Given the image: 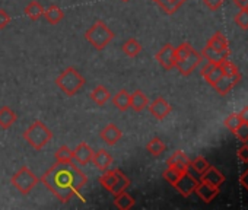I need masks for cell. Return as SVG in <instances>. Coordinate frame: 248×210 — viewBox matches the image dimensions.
<instances>
[{"instance_id":"obj_1","label":"cell","mask_w":248,"mask_h":210,"mask_svg":"<svg viewBox=\"0 0 248 210\" xmlns=\"http://www.w3.org/2000/svg\"><path fill=\"white\" fill-rule=\"evenodd\" d=\"M41 181L62 203H67L79 195L80 190L88 182V175L73 162H56L44 172Z\"/></svg>"},{"instance_id":"obj_2","label":"cell","mask_w":248,"mask_h":210,"mask_svg":"<svg viewBox=\"0 0 248 210\" xmlns=\"http://www.w3.org/2000/svg\"><path fill=\"white\" fill-rule=\"evenodd\" d=\"M203 61L199 51L190 43H183L175 48V67L183 76H190Z\"/></svg>"},{"instance_id":"obj_3","label":"cell","mask_w":248,"mask_h":210,"mask_svg":"<svg viewBox=\"0 0 248 210\" xmlns=\"http://www.w3.org/2000/svg\"><path fill=\"white\" fill-rule=\"evenodd\" d=\"M202 57L215 64H220L223 60L229 59V43L223 32H216L202 50Z\"/></svg>"},{"instance_id":"obj_4","label":"cell","mask_w":248,"mask_h":210,"mask_svg":"<svg viewBox=\"0 0 248 210\" xmlns=\"http://www.w3.org/2000/svg\"><path fill=\"white\" fill-rule=\"evenodd\" d=\"M22 137L31 148H34L35 150H41L53 140V132L41 120H35L22 133Z\"/></svg>"},{"instance_id":"obj_5","label":"cell","mask_w":248,"mask_h":210,"mask_svg":"<svg viewBox=\"0 0 248 210\" xmlns=\"http://www.w3.org/2000/svg\"><path fill=\"white\" fill-rule=\"evenodd\" d=\"M114 37H115V34H114V32L109 30V27H108L104 21H101V19L95 21V22L92 24V27L85 32L86 41H88L93 48H96L98 51L104 50V48L114 40Z\"/></svg>"},{"instance_id":"obj_6","label":"cell","mask_w":248,"mask_h":210,"mask_svg":"<svg viewBox=\"0 0 248 210\" xmlns=\"http://www.w3.org/2000/svg\"><path fill=\"white\" fill-rule=\"evenodd\" d=\"M85 83H86L85 77L72 66L56 77L57 88H60V90H63L67 96H75L83 88Z\"/></svg>"},{"instance_id":"obj_7","label":"cell","mask_w":248,"mask_h":210,"mask_svg":"<svg viewBox=\"0 0 248 210\" xmlns=\"http://www.w3.org/2000/svg\"><path fill=\"white\" fill-rule=\"evenodd\" d=\"M38 181H40L38 177L25 165L21 166L11 178L12 185L24 195H28L34 190V187L38 184Z\"/></svg>"},{"instance_id":"obj_8","label":"cell","mask_w":248,"mask_h":210,"mask_svg":"<svg viewBox=\"0 0 248 210\" xmlns=\"http://www.w3.org/2000/svg\"><path fill=\"white\" fill-rule=\"evenodd\" d=\"M241 77H242L241 73H238V75H222V77L213 85V89L220 96H225L241 82Z\"/></svg>"},{"instance_id":"obj_9","label":"cell","mask_w":248,"mask_h":210,"mask_svg":"<svg viewBox=\"0 0 248 210\" xmlns=\"http://www.w3.org/2000/svg\"><path fill=\"white\" fill-rule=\"evenodd\" d=\"M156 60L165 70L175 69V47L172 44H165L156 53Z\"/></svg>"},{"instance_id":"obj_10","label":"cell","mask_w":248,"mask_h":210,"mask_svg":"<svg viewBox=\"0 0 248 210\" xmlns=\"http://www.w3.org/2000/svg\"><path fill=\"white\" fill-rule=\"evenodd\" d=\"M197 180L190 174V171H187V172H184L181 177H180V180L175 182V188H177V191L183 195V197H188V195H191L193 193H194V190H196V187H197Z\"/></svg>"},{"instance_id":"obj_11","label":"cell","mask_w":248,"mask_h":210,"mask_svg":"<svg viewBox=\"0 0 248 210\" xmlns=\"http://www.w3.org/2000/svg\"><path fill=\"white\" fill-rule=\"evenodd\" d=\"M148 108H149V113L156 120H164L171 113V110H172L171 104L165 98H162V96H158L152 104L148 105Z\"/></svg>"},{"instance_id":"obj_12","label":"cell","mask_w":248,"mask_h":210,"mask_svg":"<svg viewBox=\"0 0 248 210\" xmlns=\"http://www.w3.org/2000/svg\"><path fill=\"white\" fill-rule=\"evenodd\" d=\"M99 137L104 143H107L108 146H114L121 137H123V132L114 124V123H109L107 124L101 132H99Z\"/></svg>"},{"instance_id":"obj_13","label":"cell","mask_w":248,"mask_h":210,"mask_svg":"<svg viewBox=\"0 0 248 210\" xmlns=\"http://www.w3.org/2000/svg\"><path fill=\"white\" fill-rule=\"evenodd\" d=\"M190 159L188 156L183 152V150H175L167 161V165L171 166V168H175L181 172H186L190 169Z\"/></svg>"},{"instance_id":"obj_14","label":"cell","mask_w":248,"mask_h":210,"mask_svg":"<svg viewBox=\"0 0 248 210\" xmlns=\"http://www.w3.org/2000/svg\"><path fill=\"white\" fill-rule=\"evenodd\" d=\"M222 75H223V72H222V69H220V66L219 64H215V63H206L203 67H202V76H203V79L213 88V85L222 77Z\"/></svg>"},{"instance_id":"obj_15","label":"cell","mask_w":248,"mask_h":210,"mask_svg":"<svg viewBox=\"0 0 248 210\" xmlns=\"http://www.w3.org/2000/svg\"><path fill=\"white\" fill-rule=\"evenodd\" d=\"M196 194L206 203H210L219 193V187H215L209 182H204V181H199L197 182V187H196Z\"/></svg>"},{"instance_id":"obj_16","label":"cell","mask_w":248,"mask_h":210,"mask_svg":"<svg viewBox=\"0 0 248 210\" xmlns=\"http://www.w3.org/2000/svg\"><path fill=\"white\" fill-rule=\"evenodd\" d=\"M96 169L99 171H107L111 165H112V156L105 150V149H99L96 152H93V156H92V161H91Z\"/></svg>"},{"instance_id":"obj_17","label":"cell","mask_w":248,"mask_h":210,"mask_svg":"<svg viewBox=\"0 0 248 210\" xmlns=\"http://www.w3.org/2000/svg\"><path fill=\"white\" fill-rule=\"evenodd\" d=\"M130 92L126 89H120L114 96H112V105L120 111L126 113L130 108Z\"/></svg>"},{"instance_id":"obj_18","label":"cell","mask_w":248,"mask_h":210,"mask_svg":"<svg viewBox=\"0 0 248 210\" xmlns=\"http://www.w3.org/2000/svg\"><path fill=\"white\" fill-rule=\"evenodd\" d=\"M73 156H75V161H78V164L80 165H88L91 161H92V156H93V150L91 149V146L85 142L79 143L76 146V149L73 150Z\"/></svg>"},{"instance_id":"obj_19","label":"cell","mask_w":248,"mask_h":210,"mask_svg":"<svg viewBox=\"0 0 248 210\" xmlns=\"http://www.w3.org/2000/svg\"><path fill=\"white\" fill-rule=\"evenodd\" d=\"M148 105H149V99H148V96L140 89H136L130 95V108L133 111L142 113L145 108H148Z\"/></svg>"},{"instance_id":"obj_20","label":"cell","mask_w":248,"mask_h":210,"mask_svg":"<svg viewBox=\"0 0 248 210\" xmlns=\"http://www.w3.org/2000/svg\"><path fill=\"white\" fill-rule=\"evenodd\" d=\"M200 181L209 182L215 187H220V184L225 181V177L220 171H217L215 166H209L202 175H200Z\"/></svg>"},{"instance_id":"obj_21","label":"cell","mask_w":248,"mask_h":210,"mask_svg":"<svg viewBox=\"0 0 248 210\" xmlns=\"http://www.w3.org/2000/svg\"><path fill=\"white\" fill-rule=\"evenodd\" d=\"M18 120V114L15 111H12L8 105H5V107L0 108V127L8 130L11 129Z\"/></svg>"},{"instance_id":"obj_22","label":"cell","mask_w":248,"mask_h":210,"mask_svg":"<svg viewBox=\"0 0 248 210\" xmlns=\"http://www.w3.org/2000/svg\"><path fill=\"white\" fill-rule=\"evenodd\" d=\"M44 18L48 24L57 25L60 21L64 19V12L57 5H50L47 9H44Z\"/></svg>"},{"instance_id":"obj_23","label":"cell","mask_w":248,"mask_h":210,"mask_svg":"<svg viewBox=\"0 0 248 210\" xmlns=\"http://www.w3.org/2000/svg\"><path fill=\"white\" fill-rule=\"evenodd\" d=\"M109 98H111L109 90H108L105 86H102V85L95 86V88H93V90L91 92V99H92L96 105H99V107H102V105H105V104L108 102V99H109Z\"/></svg>"},{"instance_id":"obj_24","label":"cell","mask_w":248,"mask_h":210,"mask_svg":"<svg viewBox=\"0 0 248 210\" xmlns=\"http://www.w3.org/2000/svg\"><path fill=\"white\" fill-rule=\"evenodd\" d=\"M135 204H136V200L126 191H121L120 194H117L114 200V206L120 210H130L132 207H135Z\"/></svg>"},{"instance_id":"obj_25","label":"cell","mask_w":248,"mask_h":210,"mask_svg":"<svg viewBox=\"0 0 248 210\" xmlns=\"http://www.w3.org/2000/svg\"><path fill=\"white\" fill-rule=\"evenodd\" d=\"M129 185H130V180L126 175H124L120 169H117V180H115L112 188L109 190V193L114 194V195H117L121 191H126L129 188Z\"/></svg>"},{"instance_id":"obj_26","label":"cell","mask_w":248,"mask_h":210,"mask_svg":"<svg viewBox=\"0 0 248 210\" xmlns=\"http://www.w3.org/2000/svg\"><path fill=\"white\" fill-rule=\"evenodd\" d=\"M24 14L31 19V21H38L44 16V8L40 2H37V0H34V2H31L25 9H24Z\"/></svg>"},{"instance_id":"obj_27","label":"cell","mask_w":248,"mask_h":210,"mask_svg":"<svg viewBox=\"0 0 248 210\" xmlns=\"http://www.w3.org/2000/svg\"><path fill=\"white\" fill-rule=\"evenodd\" d=\"M121 50L127 57H138V54L142 51V44L136 38H130L121 45Z\"/></svg>"},{"instance_id":"obj_28","label":"cell","mask_w":248,"mask_h":210,"mask_svg":"<svg viewBox=\"0 0 248 210\" xmlns=\"http://www.w3.org/2000/svg\"><path fill=\"white\" fill-rule=\"evenodd\" d=\"M146 149H148V152H149L152 156L158 158V156H161V155L165 152L167 146H165V143H164L159 137H154V139H151V140L148 142Z\"/></svg>"},{"instance_id":"obj_29","label":"cell","mask_w":248,"mask_h":210,"mask_svg":"<svg viewBox=\"0 0 248 210\" xmlns=\"http://www.w3.org/2000/svg\"><path fill=\"white\" fill-rule=\"evenodd\" d=\"M115 180H117V169H112V171H108L107 169V171H104V174L99 177L98 181L102 185V188H105L107 191H109L112 188Z\"/></svg>"},{"instance_id":"obj_30","label":"cell","mask_w":248,"mask_h":210,"mask_svg":"<svg viewBox=\"0 0 248 210\" xmlns=\"http://www.w3.org/2000/svg\"><path fill=\"white\" fill-rule=\"evenodd\" d=\"M56 156V162H73L75 156H73V150L69 149V146L63 145L57 149V152L54 153Z\"/></svg>"},{"instance_id":"obj_31","label":"cell","mask_w":248,"mask_h":210,"mask_svg":"<svg viewBox=\"0 0 248 210\" xmlns=\"http://www.w3.org/2000/svg\"><path fill=\"white\" fill-rule=\"evenodd\" d=\"M187 172V171H186ZM184 172H181V171H178V169H175V168H171V166H168L165 171H164V174H162V177L174 187L175 185V182L180 180V177L183 175Z\"/></svg>"},{"instance_id":"obj_32","label":"cell","mask_w":248,"mask_h":210,"mask_svg":"<svg viewBox=\"0 0 248 210\" xmlns=\"http://www.w3.org/2000/svg\"><path fill=\"white\" fill-rule=\"evenodd\" d=\"M236 27L242 31H247L248 30V11L247 9H239V12L235 15L233 18Z\"/></svg>"},{"instance_id":"obj_33","label":"cell","mask_w":248,"mask_h":210,"mask_svg":"<svg viewBox=\"0 0 248 210\" xmlns=\"http://www.w3.org/2000/svg\"><path fill=\"white\" fill-rule=\"evenodd\" d=\"M209 166H210V164H209L203 156H197L194 161L190 162V168H193V169H194L197 174H200V175H202Z\"/></svg>"},{"instance_id":"obj_34","label":"cell","mask_w":248,"mask_h":210,"mask_svg":"<svg viewBox=\"0 0 248 210\" xmlns=\"http://www.w3.org/2000/svg\"><path fill=\"white\" fill-rule=\"evenodd\" d=\"M241 123H242V121H241L239 116H238V114H235V113H233V114H229V116L223 120V126H225L228 130H231L232 133L236 130V127H238Z\"/></svg>"},{"instance_id":"obj_35","label":"cell","mask_w":248,"mask_h":210,"mask_svg":"<svg viewBox=\"0 0 248 210\" xmlns=\"http://www.w3.org/2000/svg\"><path fill=\"white\" fill-rule=\"evenodd\" d=\"M233 135L236 136V139L238 140H241V142H248V123H241L238 127H236V130L233 132Z\"/></svg>"},{"instance_id":"obj_36","label":"cell","mask_w":248,"mask_h":210,"mask_svg":"<svg viewBox=\"0 0 248 210\" xmlns=\"http://www.w3.org/2000/svg\"><path fill=\"white\" fill-rule=\"evenodd\" d=\"M223 2H225V0H203L204 6H206L209 11H212V12H215V11L220 9V8H222V5H223Z\"/></svg>"},{"instance_id":"obj_37","label":"cell","mask_w":248,"mask_h":210,"mask_svg":"<svg viewBox=\"0 0 248 210\" xmlns=\"http://www.w3.org/2000/svg\"><path fill=\"white\" fill-rule=\"evenodd\" d=\"M11 24V16L8 15L6 11L0 9V30H5Z\"/></svg>"},{"instance_id":"obj_38","label":"cell","mask_w":248,"mask_h":210,"mask_svg":"<svg viewBox=\"0 0 248 210\" xmlns=\"http://www.w3.org/2000/svg\"><path fill=\"white\" fill-rule=\"evenodd\" d=\"M238 158H239L242 162H248V145L241 146V149L238 150Z\"/></svg>"},{"instance_id":"obj_39","label":"cell","mask_w":248,"mask_h":210,"mask_svg":"<svg viewBox=\"0 0 248 210\" xmlns=\"http://www.w3.org/2000/svg\"><path fill=\"white\" fill-rule=\"evenodd\" d=\"M238 116H239V119H241V121H244V123H248V107H244L239 113H238Z\"/></svg>"},{"instance_id":"obj_40","label":"cell","mask_w":248,"mask_h":210,"mask_svg":"<svg viewBox=\"0 0 248 210\" xmlns=\"http://www.w3.org/2000/svg\"><path fill=\"white\" fill-rule=\"evenodd\" d=\"M233 3L238 9H247L248 8V0H233Z\"/></svg>"},{"instance_id":"obj_41","label":"cell","mask_w":248,"mask_h":210,"mask_svg":"<svg viewBox=\"0 0 248 210\" xmlns=\"http://www.w3.org/2000/svg\"><path fill=\"white\" fill-rule=\"evenodd\" d=\"M239 181H241V184L247 188V191H248V169L241 175V178H239Z\"/></svg>"},{"instance_id":"obj_42","label":"cell","mask_w":248,"mask_h":210,"mask_svg":"<svg viewBox=\"0 0 248 210\" xmlns=\"http://www.w3.org/2000/svg\"><path fill=\"white\" fill-rule=\"evenodd\" d=\"M170 2L172 3V6L175 8V11H178V9H180V8L187 2V0H170Z\"/></svg>"},{"instance_id":"obj_43","label":"cell","mask_w":248,"mask_h":210,"mask_svg":"<svg viewBox=\"0 0 248 210\" xmlns=\"http://www.w3.org/2000/svg\"><path fill=\"white\" fill-rule=\"evenodd\" d=\"M123 2H129V0H123Z\"/></svg>"},{"instance_id":"obj_44","label":"cell","mask_w":248,"mask_h":210,"mask_svg":"<svg viewBox=\"0 0 248 210\" xmlns=\"http://www.w3.org/2000/svg\"><path fill=\"white\" fill-rule=\"evenodd\" d=\"M152 2H156V0H152Z\"/></svg>"},{"instance_id":"obj_45","label":"cell","mask_w":248,"mask_h":210,"mask_svg":"<svg viewBox=\"0 0 248 210\" xmlns=\"http://www.w3.org/2000/svg\"><path fill=\"white\" fill-rule=\"evenodd\" d=\"M247 11H248V8H247Z\"/></svg>"}]
</instances>
